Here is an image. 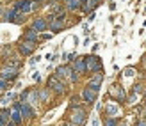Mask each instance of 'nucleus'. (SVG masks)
Here are the masks:
<instances>
[{
	"mask_svg": "<svg viewBox=\"0 0 146 126\" xmlns=\"http://www.w3.org/2000/svg\"><path fill=\"white\" fill-rule=\"evenodd\" d=\"M84 61H86L87 69H89V71H98V73L102 71V62H100L98 57H94V55H86Z\"/></svg>",
	"mask_w": 146,
	"mask_h": 126,
	"instance_id": "nucleus-1",
	"label": "nucleus"
},
{
	"mask_svg": "<svg viewBox=\"0 0 146 126\" xmlns=\"http://www.w3.org/2000/svg\"><path fill=\"white\" fill-rule=\"evenodd\" d=\"M86 117H87L86 110H82V108H77L75 112H73V115H71V123L75 124V126H82V124L86 123Z\"/></svg>",
	"mask_w": 146,
	"mask_h": 126,
	"instance_id": "nucleus-2",
	"label": "nucleus"
},
{
	"mask_svg": "<svg viewBox=\"0 0 146 126\" xmlns=\"http://www.w3.org/2000/svg\"><path fill=\"white\" fill-rule=\"evenodd\" d=\"M16 77H18V69L16 68H4L0 71V78L5 80V82H11V80H14Z\"/></svg>",
	"mask_w": 146,
	"mask_h": 126,
	"instance_id": "nucleus-3",
	"label": "nucleus"
},
{
	"mask_svg": "<svg viewBox=\"0 0 146 126\" xmlns=\"http://www.w3.org/2000/svg\"><path fill=\"white\" fill-rule=\"evenodd\" d=\"M34 44L36 43H31V41H23V43H20V46H18V51L21 55H31L32 51H34Z\"/></svg>",
	"mask_w": 146,
	"mask_h": 126,
	"instance_id": "nucleus-4",
	"label": "nucleus"
},
{
	"mask_svg": "<svg viewBox=\"0 0 146 126\" xmlns=\"http://www.w3.org/2000/svg\"><path fill=\"white\" fill-rule=\"evenodd\" d=\"M71 73H73V68H70V66H59V68L55 69V78H57V80L68 78Z\"/></svg>",
	"mask_w": 146,
	"mask_h": 126,
	"instance_id": "nucleus-5",
	"label": "nucleus"
},
{
	"mask_svg": "<svg viewBox=\"0 0 146 126\" xmlns=\"http://www.w3.org/2000/svg\"><path fill=\"white\" fill-rule=\"evenodd\" d=\"M46 85H48V87H52L57 94H62V92H64V85H62L55 77H50V78H48V82H46Z\"/></svg>",
	"mask_w": 146,
	"mask_h": 126,
	"instance_id": "nucleus-6",
	"label": "nucleus"
},
{
	"mask_svg": "<svg viewBox=\"0 0 146 126\" xmlns=\"http://www.w3.org/2000/svg\"><path fill=\"white\" fill-rule=\"evenodd\" d=\"M46 27H48V21L46 20H43V18H36L32 21V28L36 32H43V30H46Z\"/></svg>",
	"mask_w": 146,
	"mask_h": 126,
	"instance_id": "nucleus-7",
	"label": "nucleus"
},
{
	"mask_svg": "<svg viewBox=\"0 0 146 126\" xmlns=\"http://www.w3.org/2000/svg\"><path fill=\"white\" fill-rule=\"evenodd\" d=\"M20 112H21V115H23V117H27V119H31V117H34V115H36V112L32 110V107L29 105V103H21Z\"/></svg>",
	"mask_w": 146,
	"mask_h": 126,
	"instance_id": "nucleus-8",
	"label": "nucleus"
},
{
	"mask_svg": "<svg viewBox=\"0 0 146 126\" xmlns=\"http://www.w3.org/2000/svg\"><path fill=\"white\" fill-rule=\"evenodd\" d=\"M73 71H77V73H86L87 71V64L84 59H77L75 62H73Z\"/></svg>",
	"mask_w": 146,
	"mask_h": 126,
	"instance_id": "nucleus-9",
	"label": "nucleus"
},
{
	"mask_svg": "<svg viewBox=\"0 0 146 126\" xmlns=\"http://www.w3.org/2000/svg\"><path fill=\"white\" fill-rule=\"evenodd\" d=\"M82 96H84V100H86L87 103H93V101H94V96H96V92H94L93 89L86 87L84 91H82Z\"/></svg>",
	"mask_w": 146,
	"mask_h": 126,
	"instance_id": "nucleus-10",
	"label": "nucleus"
},
{
	"mask_svg": "<svg viewBox=\"0 0 146 126\" xmlns=\"http://www.w3.org/2000/svg\"><path fill=\"white\" fill-rule=\"evenodd\" d=\"M23 38H25V41L36 43V41H38V32H36L34 28H27V30H25V36H23Z\"/></svg>",
	"mask_w": 146,
	"mask_h": 126,
	"instance_id": "nucleus-11",
	"label": "nucleus"
},
{
	"mask_svg": "<svg viewBox=\"0 0 146 126\" xmlns=\"http://www.w3.org/2000/svg\"><path fill=\"white\" fill-rule=\"evenodd\" d=\"M18 16V11L16 9H9V11H5L4 14H2V20L4 21H14V18Z\"/></svg>",
	"mask_w": 146,
	"mask_h": 126,
	"instance_id": "nucleus-12",
	"label": "nucleus"
},
{
	"mask_svg": "<svg viewBox=\"0 0 146 126\" xmlns=\"http://www.w3.org/2000/svg\"><path fill=\"white\" fill-rule=\"evenodd\" d=\"M66 2V9L68 11H77L80 7V0H64Z\"/></svg>",
	"mask_w": 146,
	"mask_h": 126,
	"instance_id": "nucleus-13",
	"label": "nucleus"
},
{
	"mask_svg": "<svg viewBox=\"0 0 146 126\" xmlns=\"http://www.w3.org/2000/svg\"><path fill=\"white\" fill-rule=\"evenodd\" d=\"M21 119H23V115H21L20 110H13V112H11V121H13V123L21 124Z\"/></svg>",
	"mask_w": 146,
	"mask_h": 126,
	"instance_id": "nucleus-14",
	"label": "nucleus"
},
{
	"mask_svg": "<svg viewBox=\"0 0 146 126\" xmlns=\"http://www.w3.org/2000/svg\"><path fill=\"white\" fill-rule=\"evenodd\" d=\"M48 27H50V30H52V32H57V30H61V28H64V23H62V21H59V20H55Z\"/></svg>",
	"mask_w": 146,
	"mask_h": 126,
	"instance_id": "nucleus-15",
	"label": "nucleus"
},
{
	"mask_svg": "<svg viewBox=\"0 0 146 126\" xmlns=\"http://www.w3.org/2000/svg\"><path fill=\"white\" fill-rule=\"evenodd\" d=\"M102 80H104V75L102 73H98L94 78H91V82H89V85L91 87H100V84H102Z\"/></svg>",
	"mask_w": 146,
	"mask_h": 126,
	"instance_id": "nucleus-16",
	"label": "nucleus"
},
{
	"mask_svg": "<svg viewBox=\"0 0 146 126\" xmlns=\"http://www.w3.org/2000/svg\"><path fill=\"white\" fill-rule=\"evenodd\" d=\"M48 98V89H41V92H39V100L41 101H45Z\"/></svg>",
	"mask_w": 146,
	"mask_h": 126,
	"instance_id": "nucleus-17",
	"label": "nucleus"
},
{
	"mask_svg": "<svg viewBox=\"0 0 146 126\" xmlns=\"http://www.w3.org/2000/svg\"><path fill=\"white\" fill-rule=\"evenodd\" d=\"M5 89H7V82L0 78V92H2V91H5Z\"/></svg>",
	"mask_w": 146,
	"mask_h": 126,
	"instance_id": "nucleus-18",
	"label": "nucleus"
},
{
	"mask_svg": "<svg viewBox=\"0 0 146 126\" xmlns=\"http://www.w3.org/2000/svg\"><path fill=\"white\" fill-rule=\"evenodd\" d=\"M70 80H71V82H77V80H78V73H77V71H73L71 75H70Z\"/></svg>",
	"mask_w": 146,
	"mask_h": 126,
	"instance_id": "nucleus-19",
	"label": "nucleus"
},
{
	"mask_svg": "<svg viewBox=\"0 0 146 126\" xmlns=\"http://www.w3.org/2000/svg\"><path fill=\"white\" fill-rule=\"evenodd\" d=\"M105 126H116V119H112V117H111V119H107Z\"/></svg>",
	"mask_w": 146,
	"mask_h": 126,
	"instance_id": "nucleus-20",
	"label": "nucleus"
},
{
	"mask_svg": "<svg viewBox=\"0 0 146 126\" xmlns=\"http://www.w3.org/2000/svg\"><path fill=\"white\" fill-rule=\"evenodd\" d=\"M116 110H118L116 107H107V112H109V114H116Z\"/></svg>",
	"mask_w": 146,
	"mask_h": 126,
	"instance_id": "nucleus-21",
	"label": "nucleus"
},
{
	"mask_svg": "<svg viewBox=\"0 0 146 126\" xmlns=\"http://www.w3.org/2000/svg\"><path fill=\"white\" fill-rule=\"evenodd\" d=\"M50 38H52L50 34H41V39H43V41H45V39H50Z\"/></svg>",
	"mask_w": 146,
	"mask_h": 126,
	"instance_id": "nucleus-22",
	"label": "nucleus"
},
{
	"mask_svg": "<svg viewBox=\"0 0 146 126\" xmlns=\"http://www.w3.org/2000/svg\"><path fill=\"white\" fill-rule=\"evenodd\" d=\"M7 126H18L16 123H13V121H9V123H7Z\"/></svg>",
	"mask_w": 146,
	"mask_h": 126,
	"instance_id": "nucleus-23",
	"label": "nucleus"
},
{
	"mask_svg": "<svg viewBox=\"0 0 146 126\" xmlns=\"http://www.w3.org/2000/svg\"><path fill=\"white\" fill-rule=\"evenodd\" d=\"M64 126H75V124H73V123H66V124H64Z\"/></svg>",
	"mask_w": 146,
	"mask_h": 126,
	"instance_id": "nucleus-24",
	"label": "nucleus"
},
{
	"mask_svg": "<svg viewBox=\"0 0 146 126\" xmlns=\"http://www.w3.org/2000/svg\"><path fill=\"white\" fill-rule=\"evenodd\" d=\"M2 14H4V13H2V9H0V16H2Z\"/></svg>",
	"mask_w": 146,
	"mask_h": 126,
	"instance_id": "nucleus-25",
	"label": "nucleus"
}]
</instances>
